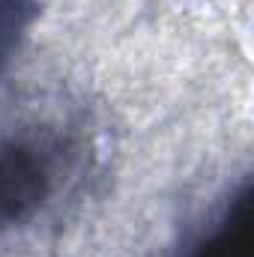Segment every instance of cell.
<instances>
[{"label": "cell", "mask_w": 254, "mask_h": 257, "mask_svg": "<svg viewBox=\"0 0 254 257\" xmlns=\"http://www.w3.org/2000/svg\"><path fill=\"white\" fill-rule=\"evenodd\" d=\"M30 180H33V174H27L24 168H12L9 156H0V224L18 212L9 203L12 200L21 203V197H27V186H15L12 189V183H30Z\"/></svg>", "instance_id": "1"}]
</instances>
